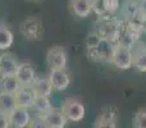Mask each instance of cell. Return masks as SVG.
Wrapping results in <instances>:
<instances>
[{"label": "cell", "mask_w": 146, "mask_h": 128, "mask_svg": "<svg viewBox=\"0 0 146 128\" xmlns=\"http://www.w3.org/2000/svg\"><path fill=\"white\" fill-rule=\"evenodd\" d=\"M21 62L12 53H3L0 55V77L15 76Z\"/></svg>", "instance_id": "5b68a950"}, {"label": "cell", "mask_w": 146, "mask_h": 128, "mask_svg": "<svg viewBox=\"0 0 146 128\" xmlns=\"http://www.w3.org/2000/svg\"><path fill=\"white\" fill-rule=\"evenodd\" d=\"M27 128H50V127H49L48 123L44 121L42 117L37 115V117H35L33 119H31V123L28 124Z\"/></svg>", "instance_id": "7402d4cb"}, {"label": "cell", "mask_w": 146, "mask_h": 128, "mask_svg": "<svg viewBox=\"0 0 146 128\" xmlns=\"http://www.w3.org/2000/svg\"><path fill=\"white\" fill-rule=\"evenodd\" d=\"M110 63L121 70H128L132 68V48L118 42L114 49Z\"/></svg>", "instance_id": "7a4b0ae2"}, {"label": "cell", "mask_w": 146, "mask_h": 128, "mask_svg": "<svg viewBox=\"0 0 146 128\" xmlns=\"http://www.w3.org/2000/svg\"><path fill=\"white\" fill-rule=\"evenodd\" d=\"M31 113L26 108H17L9 114V123L12 128H27L31 123Z\"/></svg>", "instance_id": "8992f818"}, {"label": "cell", "mask_w": 146, "mask_h": 128, "mask_svg": "<svg viewBox=\"0 0 146 128\" xmlns=\"http://www.w3.org/2000/svg\"><path fill=\"white\" fill-rule=\"evenodd\" d=\"M46 62L50 69H66L67 63H68L66 48L59 45L50 48L46 53Z\"/></svg>", "instance_id": "277c9868"}, {"label": "cell", "mask_w": 146, "mask_h": 128, "mask_svg": "<svg viewBox=\"0 0 146 128\" xmlns=\"http://www.w3.org/2000/svg\"><path fill=\"white\" fill-rule=\"evenodd\" d=\"M60 110L69 122H81L86 115V108L78 97H67L62 105Z\"/></svg>", "instance_id": "6da1fadb"}, {"label": "cell", "mask_w": 146, "mask_h": 128, "mask_svg": "<svg viewBox=\"0 0 146 128\" xmlns=\"http://www.w3.org/2000/svg\"><path fill=\"white\" fill-rule=\"evenodd\" d=\"M0 128H10L9 115L0 111Z\"/></svg>", "instance_id": "603a6c76"}, {"label": "cell", "mask_w": 146, "mask_h": 128, "mask_svg": "<svg viewBox=\"0 0 146 128\" xmlns=\"http://www.w3.org/2000/svg\"><path fill=\"white\" fill-rule=\"evenodd\" d=\"M21 85L15 76H8V77H0V91L7 94H13L15 95L18 90H19Z\"/></svg>", "instance_id": "2e32d148"}, {"label": "cell", "mask_w": 146, "mask_h": 128, "mask_svg": "<svg viewBox=\"0 0 146 128\" xmlns=\"http://www.w3.org/2000/svg\"><path fill=\"white\" fill-rule=\"evenodd\" d=\"M14 96H15V100H17V106L30 109L33 105L36 94L32 90V86H21L19 90L15 92Z\"/></svg>", "instance_id": "ba28073f"}, {"label": "cell", "mask_w": 146, "mask_h": 128, "mask_svg": "<svg viewBox=\"0 0 146 128\" xmlns=\"http://www.w3.org/2000/svg\"><path fill=\"white\" fill-rule=\"evenodd\" d=\"M49 80L55 91H64L68 88L71 83V76L66 69H51Z\"/></svg>", "instance_id": "52a82bcc"}, {"label": "cell", "mask_w": 146, "mask_h": 128, "mask_svg": "<svg viewBox=\"0 0 146 128\" xmlns=\"http://www.w3.org/2000/svg\"><path fill=\"white\" fill-rule=\"evenodd\" d=\"M15 78L18 80L21 86H32L33 81L36 80L35 68L32 67L31 63H21L18 67V70L15 73Z\"/></svg>", "instance_id": "9c48e42d"}, {"label": "cell", "mask_w": 146, "mask_h": 128, "mask_svg": "<svg viewBox=\"0 0 146 128\" xmlns=\"http://www.w3.org/2000/svg\"><path fill=\"white\" fill-rule=\"evenodd\" d=\"M32 90L35 91L36 96L49 97V96L53 95L54 88L49 77H36V80L32 83Z\"/></svg>", "instance_id": "8fae6325"}, {"label": "cell", "mask_w": 146, "mask_h": 128, "mask_svg": "<svg viewBox=\"0 0 146 128\" xmlns=\"http://www.w3.org/2000/svg\"><path fill=\"white\" fill-rule=\"evenodd\" d=\"M109 0H91V9L99 17H104L108 14Z\"/></svg>", "instance_id": "d6986e66"}, {"label": "cell", "mask_w": 146, "mask_h": 128, "mask_svg": "<svg viewBox=\"0 0 146 128\" xmlns=\"http://www.w3.org/2000/svg\"><path fill=\"white\" fill-rule=\"evenodd\" d=\"M139 14L144 15L146 18V0H140L139 1Z\"/></svg>", "instance_id": "cb8c5ba5"}, {"label": "cell", "mask_w": 146, "mask_h": 128, "mask_svg": "<svg viewBox=\"0 0 146 128\" xmlns=\"http://www.w3.org/2000/svg\"><path fill=\"white\" fill-rule=\"evenodd\" d=\"M32 108L35 109L38 113V115H44L48 111H50L53 109V105H51L49 97H44V96H36L35 101H33Z\"/></svg>", "instance_id": "e0dca14e"}, {"label": "cell", "mask_w": 146, "mask_h": 128, "mask_svg": "<svg viewBox=\"0 0 146 128\" xmlns=\"http://www.w3.org/2000/svg\"><path fill=\"white\" fill-rule=\"evenodd\" d=\"M21 32L27 40L30 41H38L42 37L44 27L40 19L36 17H28L21 25Z\"/></svg>", "instance_id": "3957f363"}, {"label": "cell", "mask_w": 146, "mask_h": 128, "mask_svg": "<svg viewBox=\"0 0 146 128\" xmlns=\"http://www.w3.org/2000/svg\"><path fill=\"white\" fill-rule=\"evenodd\" d=\"M132 67L141 73L146 72V46L137 45L132 49Z\"/></svg>", "instance_id": "4fadbf2b"}, {"label": "cell", "mask_w": 146, "mask_h": 128, "mask_svg": "<svg viewBox=\"0 0 146 128\" xmlns=\"http://www.w3.org/2000/svg\"><path fill=\"white\" fill-rule=\"evenodd\" d=\"M17 108V100L13 94H7L0 91V111L9 115Z\"/></svg>", "instance_id": "9a60e30c"}, {"label": "cell", "mask_w": 146, "mask_h": 128, "mask_svg": "<svg viewBox=\"0 0 146 128\" xmlns=\"http://www.w3.org/2000/svg\"><path fill=\"white\" fill-rule=\"evenodd\" d=\"M44 118V121L48 123V126L50 128H66L67 126V118L63 114V111L60 109L53 108L50 111H48L46 114L41 115Z\"/></svg>", "instance_id": "30bf717a"}, {"label": "cell", "mask_w": 146, "mask_h": 128, "mask_svg": "<svg viewBox=\"0 0 146 128\" xmlns=\"http://www.w3.org/2000/svg\"><path fill=\"white\" fill-rule=\"evenodd\" d=\"M69 9L76 17L86 18L91 14V0H69Z\"/></svg>", "instance_id": "7c38bea8"}, {"label": "cell", "mask_w": 146, "mask_h": 128, "mask_svg": "<svg viewBox=\"0 0 146 128\" xmlns=\"http://www.w3.org/2000/svg\"><path fill=\"white\" fill-rule=\"evenodd\" d=\"M13 42H14V35L12 30L5 23L0 22V50L5 51L10 49Z\"/></svg>", "instance_id": "5bb4252c"}, {"label": "cell", "mask_w": 146, "mask_h": 128, "mask_svg": "<svg viewBox=\"0 0 146 128\" xmlns=\"http://www.w3.org/2000/svg\"><path fill=\"white\" fill-rule=\"evenodd\" d=\"M122 12H123L124 17L128 18L129 21H135V18L139 15V3L136 0H127L124 3L123 8H122Z\"/></svg>", "instance_id": "ac0fdd59"}, {"label": "cell", "mask_w": 146, "mask_h": 128, "mask_svg": "<svg viewBox=\"0 0 146 128\" xmlns=\"http://www.w3.org/2000/svg\"><path fill=\"white\" fill-rule=\"evenodd\" d=\"M94 128H117V122L110 121V119H104L99 117L98 121L95 122Z\"/></svg>", "instance_id": "44dd1931"}, {"label": "cell", "mask_w": 146, "mask_h": 128, "mask_svg": "<svg viewBox=\"0 0 146 128\" xmlns=\"http://www.w3.org/2000/svg\"><path fill=\"white\" fill-rule=\"evenodd\" d=\"M133 127L135 128H146V110L140 109L133 118Z\"/></svg>", "instance_id": "ffe728a7"}]
</instances>
